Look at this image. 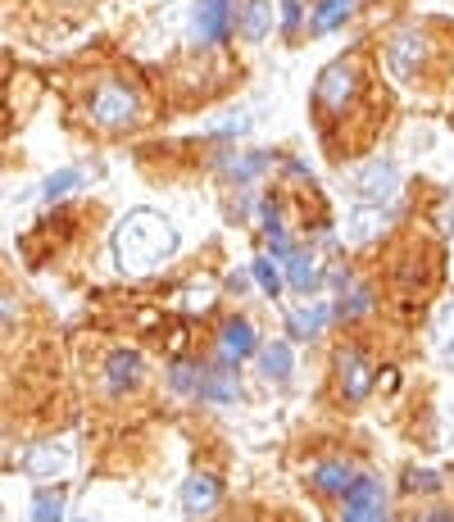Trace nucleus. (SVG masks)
<instances>
[{"label": "nucleus", "instance_id": "25", "mask_svg": "<svg viewBox=\"0 0 454 522\" xmlns=\"http://www.w3.org/2000/svg\"><path fill=\"white\" fill-rule=\"evenodd\" d=\"M250 277L259 282V291H264L268 300L282 296V273H277V268L268 264V259H255V264H250Z\"/></svg>", "mask_w": 454, "mask_h": 522}, {"label": "nucleus", "instance_id": "24", "mask_svg": "<svg viewBox=\"0 0 454 522\" xmlns=\"http://www.w3.org/2000/svg\"><path fill=\"white\" fill-rule=\"evenodd\" d=\"M32 522H64V491H37Z\"/></svg>", "mask_w": 454, "mask_h": 522}, {"label": "nucleus", "instance_id": "13", "mask_svg": "<svg viewBox=\"0 0 454 522\" xmlns=\"http://www.w3.org/2000/svg\"><path fill=\"white\" fill-rule=\"evenodd\" d=\"M332 314H336V309H332V305H323V300H314L309 309H291L287 332L296 336V341H314V336H323V327L332 323Z\"/></svg>", "mask_w": 454, "mask_h": 522}, {"label": "nucleus", "instance_id": "32", "mask_svg": "<svg viewBox=\"0 0 454 522\" xmlns=\"http://www.w3.org/2000/svg\"><path fill=\"white\" fill-rule=\"evenodd\" d=\"M78 522H96V518H78Z\"/></svg>", "mask_w": 454, "mask_h": 522}, {"label": "nucleus", "instance_id": "6", "mask_svg": "<svg viewBox=\"0 0 454 522\" xmlns=\"http://www.w3.org/2000/svg\"><path fill=\"white\" fill-rule=\"evenodd\" d=\"M341 522H386V495L377 477H355V486L346 491Z\"/></svg>", "mask_w": 454, "mask_h": 522}, {"label": "nucleus", "instance_id": "27", "mask_svg": "<svg viewBox=\"0 0 454 522\" xmlns=\"http://www.w3.org/2000/svg\"><path fill=\"white\" fill-rule=\"evenodd\" d=\"M300 19H305V14H300L296 0H282V19H277V23H282V32H296Z\"/></svg>", "mask_w": 454, "mask_h": 522}, {"label": "nucleus", "instance_id": "14", "mask_svg": "<svg viewBox=\"0 0 454 522\" xmlns=\"http://www.w3.org/2000/svg\"><path fill=\"white\" fill-rule=\"evenodd\" d=\"M200 400H209V404H237L241 400V382H237V373H232V364L209 368L205 382H200Z\"/></svg>", "mask_w": 454, "mask_h": 522}, {"label": "nucleus", "instance_id": "8", "mask_svg": "<svg viewBox=\"0 0 454 522\" xmlns=\"http://www.w3.org/2000/svg\"><path fill=\"white\" fill-rule=\"evenodd\" d=\"M218 500H223V486H218L214 473H196L182 482V513H187L191 522L209 518V513L218 509Z\"/></svg>", "mask_w": 454, "mask_h": 522}, {"label": "nucleus", "instance_id": "12", "mask_svg": "<svg viewBox=\"0 0 454 522\" xmlns=\"http://www.w3.org/2000/svg\"><path fill=\"white\" fill-rule=\"evenodd\" d=\"M32 477H60V473H69L73 468V450L69 445H37V450L28 454V463H23Z\"/></svg>", "mask_w": 454, "mask_h": 522}, {"label": "nucleus", "instance_id": "5", "mask_svg": "<svg viewBox=\"0 0 454 522\" xmlns=\"http://www.w3.org/2000/svg\"><path fill=\"white\" fill-rule=\"evenodd\" d=\"M355 82H359V64L355 60H336L332 69H323V78H318L314 96L323 109H332V114H341V109L350 105V96H355Z\"/></svg>", "mask_w": 454, "mask_h": 522}, {"label": "nucleus", "instance_id": "2", "mask_svg": "<svg viewBox=\"0 0 454 522\" xmlns=\"http://www.w3.org/2000/svg\"><path fill=\"white\" fill-rule=\"evenodd\" d=\"M91 123L105 132H119L137 123V91L123 87V82H100L91 91Z\"/></svg>", "mask_w": 454, "mask_h": 522}, {"label": "nucleus", "instance_id": "17", "mask_svg": "<svg viewBox=\"0 0 454 522\" xmlns=\"http://www.w3.org/2000/svg\"><path fill=\"white\" fill-rule=\"evenodd\" d=\"M386 209L382 205H359L355 214L346 218V241H368V237H377V232H382L386 227Z\"/></svg>", "mask_w": 454, "mask_h": 522}, {"label": "nucleus", "instance_id": "31", "mask_svg": "<svg viewBox=\"0 0 454 522\" xmlns=\"http://www.w3.org/2000/svg\"><path fill=\"white\" fill-rule=\"evenodd\" d=\"M427 522H454V513H445V509H436V513H427Z\"/></svg>", "mask_w": 454, "mask_h": 522}, {"label": "nucleus", "instance_id": "11", "mask_svg": "<svg viewBox=\"0 0 454 522\" xmlns=\"http://www.w3.org/2000/svg\"><path fill=\"white\" fill-rule=\"evenodd\" d=\"M423 37H418V32H400V37L391 41V46H386V60H391V69H395V78H414L418 73V64H423Z\"/></svg>", "mask_w": 454, "mask_h": 522}, {"label": "nucleus", "instance_id": "10", "mask_svg": "<svg viewBox=\"0 0 454 522\" xmlns=\"http://www.w3.org/2000/svg\"><path fill=\"white\" fill-rule=\"evenodd\" d=\"M137 382H141V355H137V350H114V355L105 359V386H109V395L132 391Z\"/></svg>", "mask_w": 454, "mask_h": 522}, {"label": "nucleus", "instance_id": "29", "mask_svg": "<svg viewBox=\"0 0 454 522\" xmlns=\"http://www.w3.org/2000/svg\"><path fill=\"white\" fill-rule=\"evenodd\" d=\"M441 345H445V355L454 359V305L441 314Z\"/></svg>", "mask_w": 454, "mask_h": 522}, {"label": "nucleus", "instance_id": "9", "mask_svg": "<svg viewBox=\"0 0 454 522\" xmlns=\"http://www.w3.org/2000/svg\"><path fill=\"white\" fill-rule=\"evenodd\" d=\"M259 350H264V345H259L255 327H250L246 318H227V323H223V332H218V355H223V364H232V368H237L241 359L259 355Z\"/></svg>", "mask_w": 454, "mask_h": 522}, {"label": "nucleus", "instance_id": "20", "mask_svg": "<svg viewBox=\"0 0 454 522\" xmlns=\"http://www.w3.org/2000/svg\"><path fill=\"white\" fill-rule=\"evenodd\" d=\"M314 486L318 491H327V495H346L350 486H355V473H350L341 459H327V463H318L314 468Z\"/></svg>", "mask_w": 454, "mask_h": 522}, {"label": "nucleus", "instance_id": "3", "mask_svg": "<svg viewBox=\"0 0 454 522\" xmlns=\"http://www.w3.org/2000/svg\"><path fill=\"white\" fill-rule=\"evenodd\" d=\"M232 37V0H196L191 10V41L196 46H223Z\"/></svg>", "mask_w": 454, "mask_h": 522}, {"label": "nucleus", "instance_id": "28", "mask_svg": "<svg viewBox=\"0 0 454 522\" xmlns=\"http://www.w3.org/2000/svg\"><path fill=\"white\" fill-rule=\"evenodd\" d=\"M209 296H214V286H209V282L191 286V291H187V309H209Z\"/></svg>", "mask_w": 454, "mask_h": 522}, {"label": "nucleus", "instance_id": "30", "mask_svg": "<svg viewBox=\"0 0 454 522\" xmlns=\"http://www.w3.org/2000/svg\"><path fill=\"white\" fill-rule=\"evenodd\" d=\"M409 491H436V486H441V477L436 473H409Z\"/></svg>", "mask_w": 454, "mask_h": 522}, {"label": "nucleus", "instance_id": "21", "mask_svg": "<svg viewBox=\"0 0 454 522\" xmlns=\"http://www.w3.org/2000/svg\"><path fill=\"white\" fill-rule=\"evenodd\" d=\"M223 168H227V178L232 182H250V178H259L268 168V155L264 150H246V155H223Z\"/></svg>", "mask_w": 454, "mask_h": 522}, {"label": "nucleus", "instance_id": "16", "mask_svg": "<svg viewBox=\"0 0 454 522\" xmlns=\"http://www.w3.org/2000/svg\"><path fill=\"white\" fill-rule=\"evenodd\" d=\"M273 32V0H246L241 5V37L264 41Z\"/></svg>", "mask_w": 454, "mask_h": 522}, {"label": "nucleus", "instance_id": "15", "mask_svg": "<svg viewBox=\"0 0 454 522\" xmlns=\"http://www.w3.org/2000/svg\"><path fill=\"white\" fill-rule=\"evenodd\" d=\"M355 5H359V0H323V5L309 14V32H314V37H327V32H336L341 23L350 19V14H355Z\"/></svg>", "mask_w": 454, "mask_h": 522}, {"label": "nucleus", "instance_id": "1", "mask_svg": "<svg viewBox=\"0 0 454 522\" xmlns=\"http://www.w3.org/2000/svg\"><path fill=\"white\" fill-rule=\"evenodd\" d=\"M178 250V227L168 223L159 209H128L114 227V259H119L123 273L141 277V273H155L164 259H173Z\"/></svg>", "mask_w": 454, "mask_h": 522}, {"label": "nucleus", "instance_id": "4", "mask_svg": "<svg viewBox=\"0 0 454 522\" xmlns=\"http://www.w3.org/2000/svg\"><path fill=\"white\" fill-rule=\"evenodd\" d=\"M395 191H400V168L391 159H373L355 173V196L359 205H391Z\"/></svg>", "mask_w": 454, "mask_h": 522}, {"label": "nucleus", "instance_id": "18", "mask_svg": "<svg viewBox=\"0 0 454 522\" xmlns=\"http://www.w3.org/2000/svg\"><path fill=\"white\" fill-rule=\"evenodd\" d=\"M259 368H264L268 382H287L291 368H296V355H291V345L287 341H273L259 350Z\"/></svg>", "mask_w": 454, "mask_h": 522}, {"label": "nucleus", "instance_id": "7", "mask_svg": "<svg viewBox=\"0 0 454 522\" xmlns=\"http://www.w3.org/2000/svg\"><path fill=\"white\" fill-rule=\"evenodd\" d=\"M336 382H341V395H346L350 404H359L373 391V364H368L364 350H341V355H336Z\"/></svg>", "mask_w": 454, "mask_h": 522}, {"label": "nucleus", "instance_id": "26", "mask_svg": "<svg viewBox=\"0 0 454 522\" xmlns=\"http://www.w3.org/2000/svg\"><path fill=\"white\" fill-rule=\"evenodd\" d=\"M368 309H373V291H368V286H355V291L336 305V318H364Z\"/></svg>", "mask_w": 454, "mask_h": 522}, {"label": "nucleus", "instance_id": "19", "mask_svg": "<svg viewBox=\"0 0 454 522\" xmlns=\"http://www.w3.org/2000/svg\"><path fill=\"white\" fill-rule=\"evenodd\" d=\"M287 282H291V291H300V296H314L318 286H323V268H318L309 255H291L287 259Z\"/></svg>", "mask_w": 454, "mask_h": 522}, {"label": "nucleus", "instance_id": "23", "mask_svg": "<svg viewBox=\"0 0 454 522\" xmlns=\"http://www.w3.org/2000/svg\"><path fill=\"white\" fill-rule=\"evenodd\" d=\"M200 382H205V368H196L191 359H178L173 373H168V386L178 395H200Z\"/></svg>", "mask_w": 454, "mask_h": 522}, {"label": "nucleus", "instance_id": "22", "mask_svg": "<svg viewBox=\"0 0 454 522\" xmlns=\"http://www.w3.org/2000/svg\"><path fill=\"white\" fill-rule=\"evenodd\" d=\"M82 187V168H60V173H50L46 182H41V200H64V196H73V191Z\"/></svg>", "mask_w": 454, "mask_h": 522}]
</instances>
